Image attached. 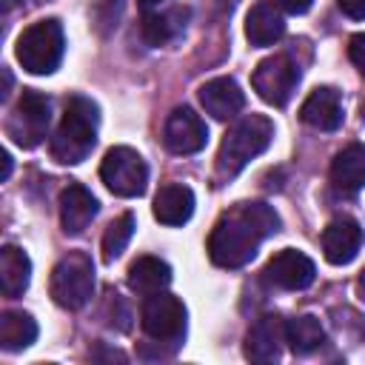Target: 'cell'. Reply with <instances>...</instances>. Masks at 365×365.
<instances>
[{"label":"cell","instance_id":"10","mask_svg":"<svg viewBox=\"0 0 365 365\" xmlns=\"http://www.w3.org/2000/svg\"><path fill=\"white\" fill-rule=\"evenodd\" d=\"M265 282L274 285V288H282V291H302L314 282L317 277V265L311 257H305L302 251L297 248H282L277 251L268 262H265V271H262Z\"/></svg>","mask_w":365,"mask_h":365},{"label":"cell","instance_id":"4","mask_svg":"<svg viewBox=\"0 0 365 365\" xmlns=\"http://www.w3.org/2000/svg\"><path fill=\"white\" fill-rule=\"evenodd\" d=\"M63 48H66L63 26L60 20L48 17L23 29L14 46V57L29 74H51L63 60Z\"/></svg>","mask_w":365,"mask_h":365},{"label":"cell","instance_id":"20","mask_svg":"<svg viewBox=\"0 0 365 365\" xmlns=\"http://www.w3.org/2000/svg\"><path fill=\"white\" fill-rule=\"evenodd\" d=\"M171 282V265L160 257H137L131 265H128V288L134 294H157V291H165Z\"/></svg>","mask_w":365,"mask_h":365},{"label":"cell","instance_id":"9","mask_svg":"<svg viewBox=\"0 0 365 365\" xmlns=\"http://www.w3.org/2000/svg\"><path fill=\"white\" fill-rule=\"evenodd\" d=\"M297 83H299V68L288 54H274L259 60L251 74V86L259 94V100H265L274 108H282L291 100Z\"/></svg>","mask_w":365,"mask_h":365},{"label":"cell","instance_id":"12","mask_svg":"<svg viewBox=\"0 0 365 365\" xmlns=\"http://www.w3.org/2000/svg\"><path fill=\"white\" fill-rule=\"evenodd\" d=\"M285 345V319L279 314H262L245 334V356L251 362H277Z\"/></svg>","mask_w":365,"mask_h":365},{"label":"cell","instance_id":"17","mask_svg":"<svg viewBox=\"0 0 365 365\" xmlns=\"http://www.w3.org/2000/svg\"><path fill=\"white\" fill-rule=\"evenodd\" d=\"M154 220L163 222V225H185L194 214V191L182 182H168L157 191L154 197Z\"/></svg>","mask_w":365,"mask_h":365},{"label":"cell","instance_id":"8","mask_svg":"<svg viewBox=\"0 0 365 365\" xmlns=\"http://www.w3.org/2000/svg\"><path fill=\"white\" fill-rule=\"evenodd\" d=\"M48 123H51V106H48V97L34 91V88H26L6 123V131L9 137L23 145V148H34L43 143L46 131H48Z\"/></svg>","mask_w":365,"mask_h":365},{"label":"cell","instance_id":"5","mask_svg":"<svg viewBox=\"0 0 365 365\" xmlns=\"http://www.w3.org/2000/svg\"><path fill=\"white\" fill-rule=\"evenodd\" d=\"M48 291H51V299L60 308H68V311L83 308L94 294V262H91V257L83 254V251L66 254L51 268Z\"/></svg>","mask_w":365,"mask_h":365},{"label":"cell","instance_id":"19","mask_svg":"<svg viewBox=\"0 0 365 365\" xmlns=\"http://www.w3.org/2000/svg\"><path fill=\"white\" fill-rule=\"evenodd\" d=\"M285 34V20L279 14V6L259 0L245 14V37L251 46H271Z\"/></svg>","mask_w":365,"mask_h":365},{"label":"cell","instance_id":"31","mask_svg":"<svg viewBox=\"0 0 365 365\" xmlns=\"http://www.w3.org/2000/svg\"><path fill=\"white\" fill-rule=\"evenodd\" d=\"M160 3H163V0H137V6H140L143 11H151V9L160 6Z\"/></svg>","mask_w":365,"mask_h":365},{"label":"cell","instance_id":"22","mask_svg":"<svg viewBox=\"0 0 365 365\" xmlns=\"http://www.w3.org/2000/svg\"><path fill=\"white\" fill-rule=\"evenodd\" d=\"M188 11L185 9H171V11H145L143 14V26L140 34L148 46H165L168 40H174L182 26H185Z\"/></svg>","mask_w":365,"mask_h":365},{"label":"cell","instance_id":"32","mask_svg":"<svg viewBox=\"0 0 365 365\" xmlns=\"http://www.w3.org/2000/svg\"><path fill=\"white\" fill-rule=\"evenodd\" d=\"M17 3H20V0H3V11H11Z\"/></svg>","mask_w":365,"mask_h":365},{"label":"cell","instance_id":"7","mask_svg":"<svg viewBox=\"0 0 365 365\" xmlns=\"http://www.w3.org/2000/svg\"><path fill=\"white\" fill-rule=\"evenodd\" d=\"M140 328L154 342H180L185 334V305L168 291L148 294L140 308Z\"/></svg>","mask_w":365,"mask_h":365},{"label":"cell","instance_id":"26","mask_svg":"<svg viewBox=\"0 0 365 365\" xmlns=\"http://www.w3.org/2000/svg\"><path fill=\"white\" fill-rule=\"evenodd\" d=\"M348 57L359 68V74H365V31H359L348 40Z\"/></svg>","mask_w":365,"mask_h":365},{"label":"cell","instance_id":"13","mask_svg":"<svg viewBox=\"0 0 365 365\" xmlns=\"http://www.w3.org/2000/svg\"><path fill=\"white\" fill-rule=\"evenodd\" d=\"M57 208H60V225L66 234H83L91 220L97 217L100 211V202L97 197L80 185V182H71L60 191V200H57Z\"/></svg>","mask_w":365,"mask_h":365},{"label":"cell","instance_id":"18","mask_svg":"<svg viewBox=\"0 0 365 365\" xmlns=\"http://www.w3.org/2000/svg\"><path fill=\"white\" fill-rule=\"evenodd\" d=\"M331 185L339 194H356L365 185V145H345L331 163Z\"/></svg>","mask_w":365,"mask_h":365},{"label":"cell","instance_id":"24","mask_svg":"<svg viewBox=\"0 0 365 365\" xmlns=\"http://www.w3.org/2000/svg\"><path fill=\"white\" fill-rule=\"evenodd\" d=\"M285 342L294 354H311L317 351L322 342H325V328L317 317L311 314H302V317H294L285 322Z\"/></svg>","mask_w":365,"mask_h":365},{"label":"cell","instance_id":"28","mask_svg":"<svg viewBox=\"0 0 365 365\" xmlns=\"http://www.w3.org/2000/svg\"><path fill=\"white\" fill-rule=\"evenodd\" d=\"M274 3H277L282 11H288V14H305L314 0H274Z\"/></svg>","mask_w":365,"mask_h":365},{"label":"cell","instance_id":"25","mask_svg":"<svg viewBox=\"0 0 365 365\" xmlns=\"http://www.w3.org/2000/svg\"><path fill=\"white\" fill-rule=\"evenodd\" d=\"M134 228H137V220H134V214H128V211L108 222V228H106V234H103V259H106V262H114V259L125 251V245H128L131 237H134Z\"/></svg>","mask_w":365,"mask_h":365},{"label":"cell","instance_id":"1","mask_svg":"<svg viewBox=\"0 0 365 365\" xmlns=\"http://www.w3.org/2000/svg\"><path fill=\"white\" fill-rule=\"evenodd\" d=\"M279 231V217L265 202H237L225 211L208 237V257L220 268H240L257 257L265 237Z\"/></svg>","mask_w":365,"mask_h":365},{"label":"cell","instance_id":"15","mask_svg":"<svg viewBox=\"0 0 365 365\" xmlns=\"http://www.w3.org/2000/svg\"><path fill=\"white\" fill-rule=\"evenodd\" d=\"M197 97H200V106L205 108V114H211L214 120H231L245 106L242 88L231 77H214V80L202 83Z\"/></svg>","mask_w":365,"mask_h":365},{"label":"cell","instance_id":"16","mask_svg":"<svg viewBox=\"0 0 365 365\" xmlns=\"http://www.w3.org/2000/svg\"><path fill=\"white\" fill-rule=\"evenodd\" d=\"M299 117H302V123H308L317 131H336L342 125V117H345L339 91L331 88V86H317L305 97V103L299 108Z\"/></svg>","mask_w":365,"mask_h":365},{"label":"cell","instance_id":"21","mask_svg":"<svg viewBox=\"0 0 365 365\" xmlns=\"http://www.w3.org/2000/svg\"><path fill=\"white\" fill-rule=\"evenodd\" d=\"M31 282V259L17 245H3L0 251V288L6 297H23Z\"/></svg>","mask_w":365,"mask_h":365},{"label":"cell","instance_id":"30","mask_svg":"<svg viewBox=\"0 0 365 365\" xmlns=\"http://www.w3.org/2000/svg\"><path fill=\"white\" fill-rule=\"evenodd\" d=\"M356 294H359V299L365 302V271L356 277Z\"/></svg>","mask_w":365,"mask_h":365},{"label":"cell","instance_id":"11","mask_svg":"<svg viewBox=\"0 0 365 365\" xmlns=\"http://www.w3.org/2000/svg\"><path fill=\"white\" fill-rule=\"evenodd\" d=\"M163 143H165V148L171 154H197L208 143V128H205L200 114H194L191 108L180 106L165 120Z\"/></svg>","mask_w":365,"mask_h":365},{"label":"cell","instance_id":"27","mask_svg":"<svg viewBox=\"0 0 365 365\" xmlns=\"http://www.w3.org/2000/svg\"><path fill=\"white\" fill-rule=\"evenodd\" d=\"M336 6L351 20H365V0H336Z\"/></svg>","mask_w":365,"mask_h":365},{"label":"cell","instance_id":"23","mask_svg":"<svg viewBox=\"0 0 365 365\" xmlns=\"http://www.w3.org/2000/svg\"><path fill=\"white\" fill-rule=\"evenodd\" d=\"M37 339V322L26 311H6L0 317V348L3 351H23Z\"/></svg>","mask_w":365,"mask_h":365},{"label":"cell","instance_id":"29","mask_svg":"<svg viewBox=\"0 0 365 365\" xmlns=\"http://www.w3.org/2000/svg\"><path fill=\"white\" fill-rule=\"evenodd\" d=\"M0 160H3V174H0V180H9V177H11V154H9V151H3V154H0Z\"/></svg>","mask_w":365,"mask_h":365},{"label":"cell","instance_id":"6","mask_svg":"<svg viewBox=\"0 0 365 365\" xmlns=\"http://www.w3.org/2000/svg\"><path fill=\"white\" fill-rule=\"evenodd\" d=\"M100 180L117 197H140L148 185V165L140 151L128 145H114L100 163Z\"/></svg>","mask_w":365,"mask_h":365},{"label":"cell","instance_id":"14","mask_svg":"<svg viewBox=\"0 0 365 365\" xmlns=\"http://www.w3.org/2000/svg\"><path fill=\"white\" fill-rule=\"evenodd\" d=\"M362 248V228L351 217H336L322 231V254L331 265H348Z\"/></svg>","mask_w":365,"mask_h":365},{"label":"cell","instance_id":"3","mask_svg":"<svg viewBox=\"0 0 365 365\" xmlns=\"http://www.w3.org/2000/svg\"><path fill=\"white\" fill-rule=\"evenodd\" d=\"M274 140V123L265 114L242 117L220 143L217 151V177L231 180L237 177L254 157H259Z\"/></svg>","mask_w":365,"mask_h":365},{"label":"cell","instance_id":"2","mask_svg":"<svg viewBox=\"0 0 365 365\" xmlns=\"http://www.w3.org/2000/svg\"><path fill=\"white\" fill-rule=\"evenodd\" d=\"M97 123H100L97 106L88 97H71L51 137V157L63 165L83 163L97 143Z\"/></svg>","mask_w":365,"mask_h":365}]
</instances>
